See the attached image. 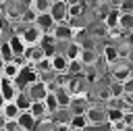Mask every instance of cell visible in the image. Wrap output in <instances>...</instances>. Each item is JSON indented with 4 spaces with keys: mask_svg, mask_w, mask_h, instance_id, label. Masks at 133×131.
Returning a JSON list of instances; mask_svg holds the SVG:
<instances>
[{
    "mask_svg": "<svg viewBox=\"0 0 133 131\" xmlns=\"http://www.w3.org/2000/svg\"><path fill=\"white\" fill-rule=\"evenodd\" d=\"M37 81H42V79H39L37 71L29 64V67H23V69L19 71V77L15 79V85L19 87V91H25L29 85H33V83H37Z\"/></svg>",
    "mask_w": 133,
    "mask_h": 131,
    "instance_id": "obj_1",
    "label": "cell"
},
{
    "mask_svg": "<svg viewBox=\"0 0 133 131\" xmlns=\"http://www.w3.org/2000/svg\"><path fill=\"white\" fill-rule=\"evenodd\" d=\"M50 17L54 19L56 25H66L69 23V2H64V0H52Z\"/></svg>",
    "mask_w": 133,
    "mask_h": 131,
    "instance_id": "obj_2",
    "label": "cell"
},
{
    "mask_svg": "<svg viewBox=\"0 0 133 131\" xmlns=\"http://www.w3.org/2000/svg\"><path fill=\"white\" fill-rule=\"evenodd\" d=\"M19 35H21V40L25 42V46L29 48V46H39L44 33H42L35 25H29V27H23V29L19 31Z\"/></svg>",
    "mask_w": 133,
    "mask_h": 131,
    "instance_id": "obj_3",
    "label": "cell"
},
{
    "mask_svg": "<svg viewBox=\"0 0 133 131\" xmlns=\"http://www.w3.org/2000/svg\"><path fill=\"white\" fill-rule=\"evenodd\" d=\"M87 121L91 127H98V125H106L108 123V114H106V108L102 106H89V110L85 112Z\"/></svg>",
    "mask_w": 133,
    "mask_h": 131,
    "instance_id": "obj_4",
    "label": "cell"
},
{
    "mask_svg": "<svg viewBox=\"0 0 133 131\" xmlns=\"http://www.w3.org/2000/svg\"><path fill=\"white\" fill-rule=\"evenodd\" d=\"M52 35L56 37V42L60 44V42H64V44H69V42H75V29L66 23V25H56V29L52 31Z\"/></svg>",
    "mask_w": 133,
    "mask_h": 131,
    "instance_id": "obj_5",
    "label": "cell"
},
{
    "mask_svg": "<svg viewBox=\"0 0 133 131\" xmlns=\"http://www.w3.org/2000/svg\"><path fill=\"white\" fill-rule=\"evenodd\" d=\"M0 94L4 96V100H6V102H15V98L19 96V87L15 85V81H12V79H4V77H2Z\"/></svg>",
    "mask_w": 133,
    "mask_h": 131,
    "instance_id": "obj_6",
    "label": "cell"
},
{
    "mask_svg": "<svg viewBox=\"0 0 133 131\" xmlns=\"http://www.w3.org/2000/svg\"><path fill=\"white\" fill-rule=\"evenodd\" d=\"M25 91L29 94V98H31L33 102H44L46 96H48V87H46L44 81H37V83H33V85H29Z\"/></svg>",
    "mask_w": 133,
    "mask_h": 131,
    "instance_id": "obj_7",
    "label": "cell"
},
{
    "mask_svg": "<svg viewBox=\"0 0 133 131\" xmlns=\"http://www.w3.org/2000/svg\"><path fill=\"white\" fill-rule=\"evenodd\" d=\"M23 58L27 60V64L35 67L37 62H42V60L46 58V54H44V50H42L39 46H29V48L25 50V56H23Z\"/></svg>",
    "mask_w": 133,
    "mask_h": 131,
    "instance_id": "obj_8",
    "label": "cell"
},
{
    "mask_svg": "<svg viewBox=\"0 0 133 131\" xmlns=\"http://www.w3.org/2000/svg\"><path fill=\"white\" fill-rule=\"evenodd\" d=\"M66 71H69V58L64 56V52H58L52 58V73L60 77V75H66Z\"/></svg>",
    "mask_w": 133,
    "mask_h": 131,
    "instance_id": "obj_9",
    "label": "cell"
},
{
    "mask_svg": "<svg viewBox=\"0 0 133 131\" xmlns=\"http://www.w3.org/2000/svg\"><path fill=\"white\" fill-rule=\"evenodd\" d=\"M35 27H37L42 33H52V31L56 29V23H54V19H52L50 12H48V15H37Z\"/></svg>",
    "mask_w": 133,
    "mask_h": 131,
    "instance_id": "obj_10",
    "label": "cell"
},
{
    "mask_svg": "<svg viewBox=\"0 0 133 131\" xmlns=\"http://www.w3.org/2000/svg\"><path fill=\"white\" fill-rule=\"evenodd\" d=\"M6 42H8V46L12 48V52H15V58H23V56H25V50H27V46H25V42L21 40V35H19V33L10 35Z\"/></svg>",
    "mask_w": 133,
    "mask_h": 131,
    "instance_id": "obj_11",
    "label": "cell"
},
{
    "mask_svg": "<svg viewBox=\"0 0 133 131\" xmlns=\"http://www.w3.org/2000/svg\"><path fill=\"white\" fill-rule=\"evenodd\" d=\"M17 123L21 125V129H25V131H35L37 129V121H35V116L27 110V112H21L19 114V119H17Z\"/></svg>",
    "mask_w": 133,
    "mask_h": 131,
    "instance_id": "obj_12",
    "label": "cell"
},
{
    "mask_svg": "<svg viewBox=\"0 0 133 131\" xmlns=\"http://www.w3.org/2000/svg\"><path fill=\"white\" fill-rule=\"evenodd\" d=\"M87 6H89V2H77V0L69 2V21L71 19H81L85 15V8Z\"/></svg>",
    "mask_w": 133,
    "mask_h": 131,
    "instance_id": "obj_13",
    "label": "cell"
},
{
    "mask_svg": "<svg viewBox=\"0 0 133 131\" xmlns=\"http://www.w3.org/2000/svg\"><path fill=\"white\" fill-rule=\"evenodd\" d=\"M54 96H56V102H58L60 108H71V104H73V100H75L66 87H58V89L54 91Z\"/></svg>",
    "mask_w": 133,
    "mask_h": 131,
    "instance_id": "obj_14",
    "label": "cell"
},
{
    "mask_svg": "<svg viewBox=\"0 0 133 131\" xmlns=\"http://www.w3.org/2000/svg\"><path fill=\"white\" fill-rule=\"evenodd\" d=\"M19 71H21V67L12 60V62H2V67H0V75L4 77V79H17L19 77Z\"/></svg>",
    "mask_w": 133,
    "mask_h": 131,
    "instance_id": "obj_15",
    "label": "cell"
},
{
    "mask_svg": "<svg viewBox=\"0 0 133 131\" xmlns=\"http://www.w3.org/2000/svg\"><path fill=\"white\" fill-rule=\"evenodd\" d=\"M104 25H106V29L108 31H112V29H118V23H121V12H118V8L114 6L108 15H106V19L102 21Z\"/></svg>",
    "mask_w": 133,
    "mask_h": 131,
    "instance_id": "obj_16",
    "label": "cell"
},
{
    "mask_svg": "<svg viewBox=\"0 0 133 131\" xmlns=\"http://www.w3.org/2000/svg\"><path fill=\"white\" fill-rule=\"evenodd\" d=\"M81 52H83V48H81L79 42H69V44L64 46V56H66L69 60H79V58H81Z\"/></svg>",
    "mask_w": 133,
    "mask_h": 131,
    "instance_id": "obj_17",
    "label": "cell"
},
{
    "mask_svg": "<svg viewBox=\"0 0 133 131\" xmlns=\"http://www.w3.org/2000/svg\"><path fill=\"white\" fill-rule=\"evenodd\" d=\"M118 58H121L118 48H116L114 44H106V46H104V62H108V64H116Z\"/></svg>",
    "mask_w": 133,
    "mask_h": 131,
    "instance_id": "obj_18",
    "label": "cell"
},
{
    "mask_svg": "<svg viewBox=\"0 0 133 131\" xmlns=\"http://www.w3.org/2000/svg\"><path fill=\"white\" fill-rule=\"evenodd\" d=\"M29 112L35 116V121H37V123L50 116V114H48V108H46V102H33V104H31V108H29Z\"/></svg>",
    "mask_w": 133,
    "mask_h": 131,
    "instance_id": "obj_19",
    "label": "cell"
},
{
    "mask_svg": "<svg viewBox=\"0 0 133 131\" xmlns=\"http://www.w3.org/2000/svg\"><path fill=\"white\" fill-rule=\"evenodd\" d=\"M19 114H21V110H19V106H17L15 102H6V104H4V108H2V116H4L6 121H17Z\"/></svg>",
    "mask_w": 133,
    "mask_h": 131,
    "instance_id": "obj_20",
    "label": "cell"
},
{
    "mask_svg": "<svg viewBox=\"0 0 133 131\" xmlns=\"http://www.w3.org/2000/svg\"><path fill=\"white\" fill-rule=\"evenodd\" d=\"M29 6L37 12V15H48L52 8V0H31Z\"/></svg>",
    "mask_w": 133,
    "mask_h": 131,
    "instance_id": "obj_21",
    "label": "cell"
},
{
    "mask_svg": "<svg viewBox=\"0 0 133 131\" xmlns=\"http://www.w3.org/2000/svg\"><path fill=\"white\" fill-rule=\"evenodd\" d=\"M15 104L19 106V110H21V112H27V110L31 108L33 100L29 98V94H27V91H19V96L15 98Z\"/></svg>",
    "mask_w": 133,
    "mask_h": 131,
    "instance_id": "obj_22",
    "label": "cell"
},
{
    "mask_svg": "<svg viewBox=\"0 0 133 131\" xmlns=\"http://www.w3.org/2000/svg\"><path fill=\"white\" fill-rule=\"evenodd\" d=\"M69 110L73 112V116H77V114H85V112L89 110V106H87V100H85V98H75Z\"/></svg>",
    "mask_w": 133,
    "mask_h": 131,
    "instance_id": "obj_23",
    "label": "cell"
},
{
    "mask_svg": "<svg viewBox=\"0 0 133 131\" xmlns=\"http://www.w3.org/2000/svg\"><path fill=\"white\" fill-rule=\"evenodd\" d=\"M125 112H127V110H123V108H106V114H108V125L123 123Z\"/></svg>",
    "mask_w": 133,
    "mask_h": 131,
    "instance_id": "obj_24",
    "label": "cell"
},
{
    "mask_svg": "<svg viewBox=\"0 0 133 131\" xmlns=\"http://www.w3.org/2000/svg\"><path fill=\"white\" fill-rule=\"evenodd\" d=\"M79 60L83 62V67H96V62H98V52H96V50H83Z\"/></svg>",
    "mask_w": 133,
    "mask_h": 131,
    "instance_id": "obj_25",
    "label": "cell"
},
{
    "mask_svg": "<svg viewBox=\"0 0 133 131\" xmlns=\"http://www.w3.org/2000/svg\"><path fill=\"white\" fill-rule=\"evenodd\" d=\"M87 127H89V121H87L85 114H77V116L71 119V129H75V131H85Z\"/></svg>",
    "mask_w": 133,
    "mask_h": 131,
    "instance_id": "obj_26",
    "label": "cell"
},
{
    "mask_svg": "<svg viewBox=\"0 0 133 131\" xmlns=\"http://www.w3.org/2000/svg\"><path fill=\"white\" fill-rule=\"evenodd\" d=\"M0 60H2V62H12V60H15V52H12V48L8 46V42H2V44H0Z\"/></svg>",
    "mask_w": 133,
    "mask_h": 131,
    "instance_id": "obj_27",
    "label": "cell"
},
{
    "mask_svg": "<svg viewBox=\"0 0 133 131\" xmlns=\"http://www.w3.org/2000/svg\"><path fill=\"white\" fill-rule=\"evenodd\" d=\"M118 29H121L123 33H133V12H131V15H121Z\"/></svg>",
    "mask_w": 133,
    "mask_h": 131,
    "instance_id": "obj_28",
    "label": "cell"
},
{
    "mask_svg": "<svg viewBox=\"0 0 133 131\" xmlns=\"http://www.w3.org/2000/svg\"><path fill=\"white\" fill-rule=\"evenodd\" d=\"M44 102H46V108H48V114H50V116H52V114H56V112L60 110V106H58V102H56V96H54V94H48Z\"/></svg>",
    "mask_w": 133,
    "mask_h": 131,
    "instance_id": "obj_29",
    "label": "cell"
},
{
    "mask_svg": "<svg viewBox=\"0 0 133 131\" xmlns=\"http://www.w3.org/2000/svg\"><path fill=\"white\" fill-rule=\"evenodd\" d=\"M110 94H112V98L114 100H121L127 91H125V83H118V81H112L110 83Z\"/></svg>",
    "mask_w": 133,
    "mask_h": 131,
    "instance_id": "obj_30",
    "label": "cell"
},
{
    "mask_svg": "<svg viewBox=\"0 0 133 131\" xmlns=\"http://www.w3.org/2000/svg\"><path fill=\"white\" fill-rule=\"evenodd\" d=\"M114 6L118 8L121 15H131L133 12V0H121V2H114Z\"/></svg>",
    "mask_w": 133,
    "mask_h": 131,
    "instance_id": "obj_31",
    "label": "cell"
},
{
    "mask_svg": "<svg viewBox=\"0 0 133 131\" xmlns=\"http://www.w3.org/2000/svg\"><path fill=\"white\" fill-rule=\"evenodd\" d=\"M79 44H81V48H83V50H96V48H94V46H96V42H94V37H91V35L83 37Z\"/></svg>",
    "mask_w": 133,
    "mask_h": 131,
    "instance_id": "obj_32",
    "label": "cell"
},
{
    "mask_svg": "<svg viewBox=\"0 0 133 131\" xmlns=\"http://www.w3.org/2000/svg\"><path fill=\"white\" fill-rule=\"evenodd\" d=\"M4 131H25V129H21V125H19L17 121H6Z\"/></svg>",
    "mask_w": 133,
    "mask_h": 131,
    "instance_id": "obj_33",
    "label": "cell"
},
{
    "mask_svg": "<svg viewBox=\"0 0 133 131\" xmlns=\"http://www.w3.org/2000/svg\"><path fill=\"white\" fill-rule=\"evenodd\" d=\"M106 33H108V29H106V25H104V23H102V25L94 31V35H100V37H102V35H106Z\"/></svg>",
    "mask_w": 133,
    "mask_h": 131,
    "instance_id": "obj_34",
    "label": "cell"
},
{
    "mask_svg": "<svg viewBox=\"0 0 133 131\" xmlns=\"http://www.w3.org/2000/svg\"><path fill=\"white\" fill-rule=\"evenodd\" d=\"M4 104H6V100H4V96L0 94V114H2V108H4Z\"/></svg>",
    "mask_w": 133,
    "mask_h": 131,
    "instance_id": "obj_35",
    "label": "cell"
},
{
    "mask_svg": "<svg viewBox=\"0 0 133 131\" xmlns=\"http://www.w3.org/2000/svg\"><path fill=\"white\" fill-rule=\"evenodd\" d=\"M0 83H2V75H0Z\"/></svg>",
    "mask_w": 133,
    "mask_h": 131,
    "instance_id": "obj_36",
    "label": "cell"
},
{
    "mask_svg": "<svg viewBox=\"0 0 133 131\" xmlns=\"http://www.w3.org/2000/svg\"><path fill=\"white\" fill-rule=\"evenodd\" d=\"M71 131H75V129H71Z\"/></svg>",
    "mask_w": 133,
    "mask_h": 131,
    "instance_id": "obj_37",
    "label": "cell"
}]
</instances>
